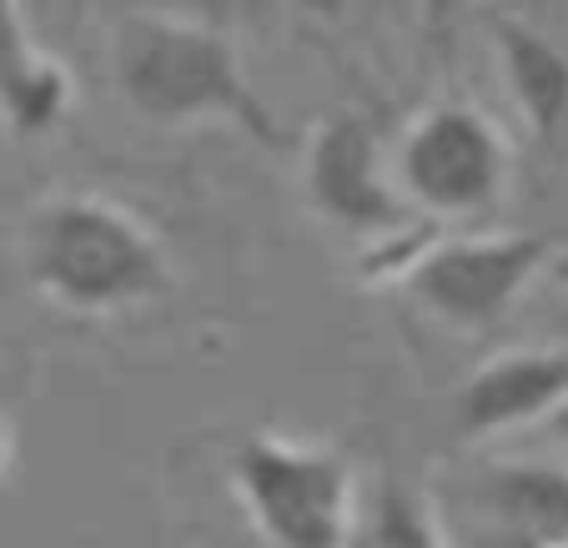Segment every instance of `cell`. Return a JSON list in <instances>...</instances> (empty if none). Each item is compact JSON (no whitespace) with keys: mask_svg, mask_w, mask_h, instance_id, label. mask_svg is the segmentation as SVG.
<instances>
[{"mask_svg":"<svg viewBox=\"0 0 568 548\" xmlns=\"http://www.w3.org/2000/svg\"><path fill=\"white\" fill-rule=\"evenodd\" d=\"M21 272L36 297L75 317H121L172 292V252L131 206L55 192L21 222Z\"/></svg>","mask_w":568,"mask_h":548,"instance_id":"cell-1","label":"cell"},{"mask_svg":"<svg viewBox=\"0 0 568 548\" xmlns=\"http://www.w3.org/2000/svg\"><path fill=\"white\" fill-rule=\"evenodd\" d=\"M111 87L146 126H236L257 141H277V121L252 87L236 41L182 11L116 16Z\"/></svg>","mask_w":568,"mask_h":548,"instance_id":"cell-2","label":"cell"},{"mask_svg":"<svg viewBox=\"0 0 568 548\" xmlns=\"http://www.w3.org/2000/svg\"><path fill=\"white\" fill-rule=\"evenodd\" d=\"M236 508L267 548H353L367 494L333 443L247 433L226 463Z\"/></svg>","mask_w":568,"mask_h":548,"instance_id":"cell-3","label":"cell"},{"mask_svg":"<svg viewBox=\"0 0 568 548\" xmlns=\"http://www.w3.org/2000/svg\"><path fill=\"white\" fill-rule=\"evenodd\" d=\"M548 262L554 242L538 232H463L393 252L377 272L423 317L458 333H483L518 307V297L544 277Z\"/></svg>","mask_w":568,"mask_h":548,"instance_id":"cell-4","label":"cell"},{"mask_svg":"<svg viewBox=\"0 0 568 548\" xmlns=\"http://www.w3.org/2000/svg\"><path fill=\"white\" fill-rule=\"evenodd\" d=\"M393 172L413 212L433 222H468L504 202L514 182V146L473 101H433L397 131Z\"/></svg>","mask_w":568,"mask_h":548,"instance_id":"cell-5","label":"cell"},{"mask_svg":"<svg viewBox=\"0 0 568 548\" xmlns=\"http://www.w3.org/2000/svg\"><path fill=\"white\" fill-rule=\"evenodd\" d=\"M297 192L307 212L343 237L397 247V232L413 222V206L403 202L393 172V151L357 111H333L312 126L297 162Z\"/></svg>","mask_w":568,"mask_h":548,"instance_id":"cell-6","label":"cell"},{"mask_svg":"<svg viewBox=\"0 0 568 548\" xmlns=\"http://www.w3.org/2000/svg\"><path fill=\"white\" fill-rule=\"evenodd\" d=\"M568 408V347H498L453 387V428L468 443L548 428Z\"/></svg>","mask_w":568,"mask_h":548,"instance_id":"cell-7","label":"cell"},{"mask_svg":"<svg viewBox=\"0 0 568 548\" xmlns=\"http://www.w3.org/2000/svg\"><path fill=\"white\" fill-rule=\"evenodd\" d=\"M463 518L473 548H568V468L544 458L483 463Z\"/></svg>","mask_w":568,"mask_h":548,"instance_id":"cell-8","label":"cell"},{"mask_svg":"<svg viewBox=\"0 0 568 548\" xmlns=\"http://www.w3.org/2000/svg\"><path fill=\"white\" fill-rule=\"evenodd\" d=\"M71 106V65L31 31L21 6L0 0V131L16 141H41L61 131Z\"/></svg>","mask_w":568,"mask_h":548,"instance_id":"cell-9","label":"cell"},{"mask_svg":"<svg viewBox=\"0 0 568 548\" xmlns=\"http://www.w3.org/2000/svg\"><path fill=\"white\" fill-rule=\"evenodd\" d=\"M494 55L514 106L538 136L568 131V51L544 31L518 21H494Z\"/></svg>","mask_w":568,"mask_h":548,"instance_id":"cell-10","label":"cell"},{"mask_svg":"<svg viewBox=\"0 0 568 548\" xmlns=\"http://www.w3.org/2000/svg\"><path fill=\"white\" fill-rule=\"evenodd\" d=\"M353 548H453L448 524L433 514V504L408 484H377L363 504Z\"/></svg>","mask_w":568,"mask_h":548,"instance_id":"cell-11","label":"cell"},{"mask_svg":"<svg viewBox=\"0 0 568 548\" xmlns=\"http://www.w3.org/2000/svg\"><path fill=\"white\" fill-rule=\"evenodd\" d=\"M16 463H21V433H16V423L0 413V484H11Z\"/></svg>","mask_w":568,"mask_h":548,"instance_id":"cell-12","label":"cell"},{"mask_svg":"<svg viewBox=\"0 0 568 548\" xmlns=\"http://www.w3.org/2000/svg\"><path fill=\"white\" fill-rule=\"evenodd\" d=\"M548 438H554V443H558V448H568V408H564V413H558V418H554V423H548Z\"/></svg>","mask_w":568,"mask_h":548,"instance_id":"cell-13","label":"cell"}]
</instances>
